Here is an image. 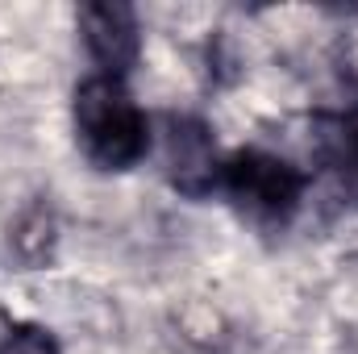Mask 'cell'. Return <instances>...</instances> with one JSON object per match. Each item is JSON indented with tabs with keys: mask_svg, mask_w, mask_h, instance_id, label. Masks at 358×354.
<instances>
[{
	"mask_svg": "<svg viewBox=\"0 0 358 354\" xmlns=\"http://www.w3.org/2000/svg\"><path fill=\"white\" fill-rule=\"evenodd\" d=\"M76 138L96 167L125 171L150 146V125L121 80L92 76L76 88Z\"/></svg>",
	"mask_w": 358,
	"mask_h": 354,
	"instance_id": "1",
	"label": "cell"
},
{
	"mask_svg": "<svg viewBox=\"0 0 358 354\" xmlns=\"http://www.w3.org/2000/svg\"><path fill=\"white\" fill-rule=\"evenodd\" d=\"M221 187L259 217H287L304 196V171L267 150H238L221 163Z\"/></svg>",
	"mask_w": 358,
	"mask_h": 354,
	"instance_id": "2",
	"label": "cell"
},
{
	"mask_svg": "<svg viewBox=\"0 0 358 354\" xmlns=\"http://www.w3.org/2000/svg\"><path fill=\"white\" fill-rule=\"evenodd\" d=\"M80 29H84V42H88L92 59L100 63V76L121 80L138 63L142 34H138L134 8L113 4V0H92V4L80 8Z\"/></svg>",
	"mask_w": 358,
	"mask_h": 354,
	"instance_id": "3",
	"label": "cell"
},
{
	"mask_svg": "<svg viewBox=\"0 0 358 354\" xmlns=\"http://www.w3.org/2000/svg\"><path fill=\"white\" fill-rule=\"evenodd\" d=\"M0 354H59V346H55V338H50L46 330L25 325V330L8 334V338L0 342Z\"/></svg>",
	"mask_w": 358,
	"mask_h": 354,
	"instance_id": "4",
	"label": "cell"
},
{
	"mask_svg": "<svg viewBox=\"0 0 358 354\" xmlns=\"http://www.w3.org/2000/svg\"><path fill=\"white\" fill-rule=\"evenodd\" d=\"M355 150H358V129H355Z\"/></svg>",
	"mask_w": 358,
	"mask_h": 354,
	"instance_id": "5",
	"label": "cell"
}]
</instances>
